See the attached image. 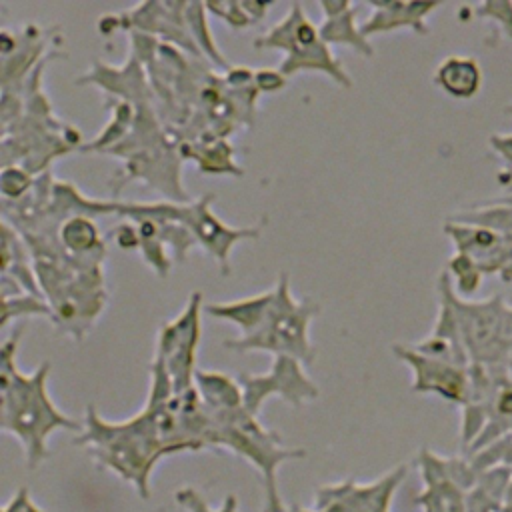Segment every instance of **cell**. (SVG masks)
<instances>
[{
	"label": "cell",
	"mask_w": 512,
	"mask_h": 512,
	"mask_svg": "<svg viewBox=\"0 0 512 512\" xmlns=\"http://www.w3.org/2000/svg\"><path fill=\"white\" fill-rule=\"evenodd\" d=\"M24 324L2 342L0 364V426L16 436L24 448L28 470L38 468L48 456V438L54 430L64 428L80 432V420L64 414L50 398L48 376L50 362H42L32 374H22L16 364V352Z\"/></svg>",
	"instance_id": "obj_1"
},
{
	"label": "cell",
	"mask_w": 512,
	"mask_h": 512,
	"mask_svg": "<svg viewBox=\"0 0 512 512\" xmlns=\"http://www.w3.org/2000/svg\"><path fill=\"white\" fill-rule=\"evenodd\" d=\"M74 444L86 446L92 458L130 482L140 498H150V474L156 462L174 454L160 436L156 414L144 406L124 422H106L90 404Z\"/></svg>",
	"instance_id": "obj_2"
},
{
	"label": "cell",
	"mask_w": 512,
	"mask_h": 512,
	"mask_svg": "<svg viewBox=\"0 0 512 512\" xmlns=\"http://www.w3.org/2000/svg\"><path fill=\"white\" fill-rule=\"evenodd\" d=\"M212 420V448H228L242 456L262 474L266 490L268 512H284L286 506L278 494V468L284 462L306 458V450L284 446L276 430H266L258 416H252L246 408H238L224 414H208Z\"/></svg>",
	"instance_id": "obj_3"
},
{
	"label": "cell",
	"mask_w": 512,
	"mask_h": 512,
	"mask_svg": "<svg viewBox=\"0 0 512 512\" xmlns=\"http://www.w3.org/2000/svg\"><path fill=\"white\" fill-rule=\"evenodd\" d=\"M274 294V304L266 322L250 336L224 340L222 348L238 354L270 352L274 356H292L304 366L312 364L316 352L310 342V322L320 314V304L308 296L296 300L290 292V278L286 272H280Z\"/></svg>",
	"instance_id": "obj_4"
},
{
	"label": "cell",
	"mask_w": 512,
	"mask_h": 512,
	"mask_svg": "<svg viewBox=\"0 0 512 512\" xmlns=\"http://www.w3.org/2000/svg\"><path fill=\"white\" fill-rule=\"evenodd\" d=\"M254 50H280L284 58L278 70L290 78L298 72H322L342 88H352V78L342 62L322 40L318 26L306 16L304 8L294 2L286 16L254 38Z\"/></svg>",
	"instance_id": "obj_5"
},
{
	"label": "cell",
	"mask_w": 512,
	"mask_h": 512,
	"mask_svg": "<svg viewBox=\"0 0 512 512\" xmlns=\"http://www.w3.org/2000/svg\"><path fill=\"white\" fill-rule=\"evenodd\" d=\"M438 290H442L458 318L464 346L472 364L496 366L504 364L512 356V308L506 306L500 294L482 302H468L460 298L448 272L438 278Z\"/></svg>",
	"instance_id": "obj_6"
},
{
	"label": "cell",
	"mask_w": 512,
	"mask_h": 512,
	"mask_svg": "<svg viewBox=\"0 0 512 512\" xmlns=\"http://www.w3.org/2000/svg\"><path fill=\"white\" fill-rule=\"evenodd\" d=\"M204 302L200 292H192L178 318L164 322L158 330L156 358H160L170 374L174 392L180 394L194 386L196 348L200 342V314Z\"/></svg>",
	"instance_id": "obj_7"
},
{
	"label": "cell",
	"mask_w": 512,
	"mask_h": 512,
	"mask_svg": "<svg viewBox=\"0 0 512 512\" xmlns=\"http://www.w3.org/2000/svg\"><path fill=\"white\" fill-rule=\"evenodd\" d=\"M238 384L244 394V408L252 416L260 414L270 396H280L294 408L320 396V388L304 372V364L292 356H274L266 374H240Z\"/></svg>",
	"instance_id": "obj_8"
},
{
	"label": "cell",
	"mask_w": 512,
	"mask_h": 512,
	"mask_svg": "<svg viewBox=\"0 0 512 512\" xmlns=\"http://www.w3.org/2000/svg\"><path fill=\"white\" fill-rule=\"evenodd\" d=\"M214 194H204L188 204H170V218L182 222L220 266L222 274H230V252L242 240H256L262 234V226L232 228L212 212Z\"/></svg>",
	"instance_id": "obj_9"
},
{
	"label": "cell",
	"mask_w": 512,
	"mask_h": 512,
	"mask_svg": "<svg viewBox=\"0 0 512 512\" xmlns=\"http://www.w3.org/2000/svg\"><path fill=\"white\" fill-rule=\"evenodd\" d=\"M408 474L406 464H398L380 478L360 484L354 478L316 488L314 512H390L392 500Z\"/></svg>",
	"instance_id": "obj_10"
},
{
	"label": "cell",
	"mask_w": 512,
	"mask_h": 512,
	"mask_svg": "<svg viewBox=\"0 0 512 512\" xmlns=\"http://www.w3.org/2000/svg\"><path fill=\"white\" fill-rule=\"evenodd\" d=\"M184 8H186V2H146V4H138L128 12L106 14L100 20L98 28L102 30V34H114V30L118 28L140 32L146 36L160 34L164 40L202 58L200 50L196 48L188 32Z\"/></svg>",
	"instance_id": "obj_11"
},
{
	"label": "cell",
	"mask_w": 512,
	"mask_h": 512,
	"mask_svg": "<svg viewBox=\"0 0 512 512\" xmlns=\"http://www.w3.org/2000/svg\"><path fill=\"white\" fill-rule=\"evenodd\" d=\"M392 352L412 370V392L436 394L452 404L464 406L470 396V366H456L416 352L412 346L394 344Z\"/></svg>",
	"instance_id": "obj_12"
},
{
	"label": "cell",
	"mask_w": 512,
	"mask_h": 512,
	"mask_svg": "<svg viewBox=\"0 0 512 512\" xmlns=\"http://www.w3.org/2000/svg\"><path fill=\"white\" fill-rule=\"evenodd\" d=\"M444 234L452 240L456 252L468 256L482 274H500V270L512 260V238L494 230L446 220Z\"/></svg>",
	"instance_id": "obj_13"
},
{
	"label": "cell",
	"mask_w": 512,
	"mask_h": 512,
	"mask_svg": "<svg viewBox=\"0 0 512 512\" xmlns=\"http://www.w3.org/2000/svg\"><path fill=\"white\" fill-rule=\"evenodd\" d=\"M418 468L424 480L422 494L414 500L424 512H464L462 488L448 476L444 458L422 448L418 454Z\"/></svg>",
	"instance_id": "obj_14"
},
{
	"label": "cell",
	"mask_w": 512,
	"mask_h": 512,
	"mask_svg": "<svg viewBox=\"0 0 512 512\" xmlns=\"http://www.w3.org/2000/svg\"><path fill=\"white\" fill-rule=\"evenodd\" d=\"M438 294H440V310H438L434 328L424 340L416 342L412 348L424 356L468 368L472 362L464 346L454 308L442 290H438Z\"/></svg>",
	"instance_id": "obj_15"
},
{
	"label": "cell",
	"mask_w": 512,
	"mask_h": 512,
	"mask_svg": "<svg viewBox=\"0 0 512 512\" xmlns=\"http://www.w3.org/2000/svg\"><path fill=\"white\" fill-rule=\"evenodd\" d=\"M368 6L372 8V14L366 22L360 24V32L370 40V36L386 34L398 28H410L414 34L426 36L428 24L426 18L436 8H440V2H374L368 0Z\"/></svg>",
	"instance_id": "obj_16"
},
{
	"label": "cell",
	"mask_w": 512,
	"mask_h": 512,
	"mask_svg": "<svg viewBox=\"0 0 512 512\" xmlns=\"http://www.w3.org/2000/svg\"><path fill=\"white\" fill-rule=\"evenodd\" d=\"M320 10L324 12V22L318 26V30L328 46H346L360 56H374L370 40L356 24L358 8L354 4L344 0H322Z\"/></svg>",
	"instance_id": "obj_17"
},
{
	"label": "cell",
	"mask_w": 512,
	"mask_h": 512,
	"mask_svg": "<svg viewBox=\"0 0 512 512\" xmlns=\"http://www.w3.org/2000/svg\"><path fill=\"white\" fill-rule=\"evenodd\" d=\"M58 242L64 252L84 268H100L104 242L90 216H70L58 228Z\"/></svg>",
	"instance_id": "obj_18"
},
{
	"label": "cell",
	"mask_w": 512,
	"mask_h": 512,
	"mask_svg": "<svg viewBox=\"0 0 512 512\" xmlns=\"http://www.w3.org/2000/svg\"><path fill=\"white\" fill-rule=\"evenodd\" d=\"M274 288L240 298V300H230V302H208L204 304V314L216 320L230 322L240 328V336H250L254 334L268 318L272 304H274Z\"/></svg>",
	"instance_id": "obj_19"
},
{
	"label": "cell",
	"mask_w": 512,
	"mask_h": 512,
	"mask_svg": "<svg viewBox=\"0 0 512 512\" xmlns=\"http://www.w3.org/2000/svg\"><path fill=\"white\" fill-rule=\"evenodd\" d=\"M432 82L450 98L470 100L482 88V68L472 56H448L436 66Z\"/></svg>",
	"instance_id": "obj_20"
},
{
	"label": "cell",
	"mask_w": 512,
	"mask_h": 512,
	"mask_svg": "<svg viewBox=\"0 0 512 512\" xmlns=\"http://www.w3.org/2000/svg\"><path fill=\"white\" fill-rule=\"evenodd\" d=\"M28 244L20 238V232L10 224L2 222V274L10 276L18 282L28 294L44 298L36 272L32 268V252L26 248Z\"/></svg>",
	"instance_id": "obj_21"
},
{
	"label": "cell",
	"mask_w": 512,
	"mask_h": 512,
	"mask_svg": "<svg viewBox=\"0 0 512 512\" xmlns=\"http://www.w3.org/2000/svg\"><path fill=\"white\" fill-rule=\"evenodd\" d=\"M194 388L208 414H224L244 408V394L238 378L216 370H196Z\"/></svg>",
	"instance_id": "obj_22"
},
{
	"label": "cell",
	"mask_w": 512,
	"mask_h": 512,
	"mask_svg": "<svg viewBox=\"0 0 512 512\" xmlns=\"http://www.w3.org/2000/svg\"><path fill=\"white\" fill-rule=\"evenodd\" d=\"M182 158L192 156L198 162V168L206 174H234L242 176V168H238L232 160V148L224 138H206L198 142H182L180 144Z\"/></svg>",
	"instance_id": "obj_23"
},
{
	"label": "cell",
	"mask_w": 512,
	"mask_h": 512,
	"mask_svg": "<svg viewBox=\"0 0 512 512\" xmlns=\"http://www.w3.org/2000/svg\"><path fill=\"white\" fill-rule=\"evenodd\" d=\"M206 4L202 2H186V8H184V18H186V26H188V32L196 44V48L200 50L202 58H208L212 64L224 68V70H230V62L220 54L212 34H210V28H208V22H206Z\"/></svg>",
	"instance_id": "obj_24"
},
{
	"label": "cell",
	"mask_w": 512,
	"mask_h": 512,
	"mask_svg": "<svg viewBox=\"0 0 512 512\" xmlns=\"http://www.w3.org/2000/svg\"><path fill=\"white\" fill-rule=\"evenodd\" d=\"M448 220L460 222V224L482 226V228H488L502 236L512 238V206L502 200H494L486 206H476V208L458 212V214L450 216Z\"/></svg>",
	"instance_id": "obj_25"
},
{
	"label": "cell",
	"mask_w": 512,
	"mask_h": 512,
	"mask_svg": "<svg viewBox=\"0 0 512 512\" xmlns=\"http://www.w3.org/2000/svg\"><path fill=\"white\" fill-rule=\"evenodd\" d=\"M274 2H208L206 10L222 18L230 28L240 30L258 24Z\"/></svg>",
	"instance_id": "obj_26"
},
{
	"label": "cell",
	"mask_w": 512,
	"mask_h": 512,
	"mask_svg": "<svg viewBox=\"0 0 512 512\" xmlns=\"http://www.w3.org/2000/svg\"><path fill=\"white\" fill-rule=\"evenodd\" d=\"M22 316H48L52 320V308L46 298H38L28 292L2 298V328H6L14 318Z\"/></svg>",
	"instance_id": "obj_27"
},
{
	"label": "cell",
	"mask_w": 512,
	"mask_h": 512,
	"mask_svg": "<svg viewBox=\"0 0 512 512\" xmlns=\"http://www.w3.org/2000/svg\"><path fill=\"white\" fill-rule=\"evenodd\" d=\"M448 276L452 280V288L460 298H468L472 296L480 282H482V270L464 254H454L448 260Z\"/></svg>",
	"instance_id": "obj_28"
},
{
	"label": "cell",
	"mask_w": 512,
	"mask_h": 512,
	"mask_svg": "<svg viewBox=\"0 0 512 512\" xmlns=\"http://www.w3.org/2000/svg\"><path fill=\"white\" fill-rule=\"evenodd\" d=\"M34 182H36L34 176L24 166H18V164L4 166L2 168V180H0L4 200L22 198L34 186Z\"/></svg>",
	"instance_id": "obj_29"
},
{
	"label": "cell",
	"mask_w": 512,
	"mask_h": 512,
	"mask_svg": "<svg viewBox=\"0 0 512 512\" xmlns=\"http://www.w3.org/2000/svg\"><path fill=\"white\" fill-rule=\"evenodd\" d=\"M174 498L186 512H238V500L234 494H228L216 510L210 508V504L204 500V496L194 488H180L174 494Z\"/></svg>",
	"instance_id": "obj_30"
},
{
	"label": "cell",
	"mask_w": 512,
	"mask_h": 512,
	"mask_svg": "<svg viewBox=\"0 0 512 512\" xmlns=\"http://www.w3.org/2000/svg\"><path fill=\"white\" fill-rule=\"evenodd\" d=\"M472 12L478 18L494 20L504 30V36L512 38V2H482Z\"/></svg>",
	"instance_id": "obj_31"
},
{
	"label": "cell",
	"mask_w": 512,
	"mask_h": 512,
	"mask_svg": "<svg viewBox=\"0 0 512 512\" xmlns=\"http://www.w3.org/2000/svg\"><path fill=\"white\" fill-rule=\"evenodd\" d=\"M288 84V78L280 70H256L254 72V86L258 92H278Z\"/></svg>",
	"instance_id": "obj_32"
},
{
	"label": "cell",
	"mask_w": 512,
	"mask_h": 512,
	"mask_svg": "<svg viewBox=\"0 0 512 512\" xmlns=\"http://www.w3.org/2000/svg\"><path fill=\"white\" fill-rule=\"evenodd\" d=\"M2 512H46V510H42V508L32 500L30 490H28L26 486H22V488H18V490L12 494V498L4 504Z\"/></svg>",
	"instance_id": "obj_33"
},
{
	"label": "cell",
	"mask_w": 512,
	"mask_h": 512,
	"mask_svg": "<svg viewBox=\"0 0 512 512\" xmlns=\"http://www.w3.org/2000/svg\"><path fill=\"white\" fill-rule=\"evenodd\" d=\"M112 236L120 248H140V232H138L136 224L120 222L112 230Z\"/></svg>",
	"instance_id": "obj_34"
},
{
	"label": "cell",
	"mask_w": 512,
	"mask_h": 512,
	"mask_svg": "<svg viewBox=\"0 0 512 512\" xmlns=\"http://www.w3.org/2000/svg\"><path fill=\"white\" fill-rule=\"evenodd\" d=\"M494 410L502 418H512V382L504 384L498 394H494Z\"/></svg>",
	"instance_id": "obj_35"
},
{
	"label": "cell",
	"mask_w": 512,
	"mask_h": 512,
	"mask_svg": "<svg viewBox=\"0 0 512 512\" xmlns=\"http://www.w3.org/2000/svg\"><path fill=\"white\" fill-rule=\"evenodd\" d=\"M500 280H504V282H512V260L500 270Z\"/></svg>",
	"instance_id": "obj_36"
},
{
	"label": "cell",
	"mask_w": 512,
	"mask_h": 512,
	"mask_svg": "<svg viewBox=\"0 0 512 512\" xmlns=\"http://www.w3.org/2000/svg\"><path fill=\"white\" fill-rule=\"evenodd\" d=\"M284 512H314V510H306V508H300V506H290V508H286Z\"/></svg>",
	"instance_id": "obj_37"
}]
</instances>
